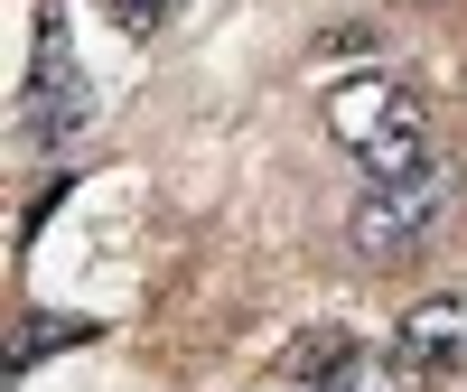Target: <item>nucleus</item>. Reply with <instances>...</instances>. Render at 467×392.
I'll use <instances>...</instances> for the list:
<instances>
[{
	"label": "nucleus",
	"instance_id": "nucleus-3",
	"mask_svg": "<svg viewBox=\"0 0 467 392\" xmlns=\"http://www.w3.org/2000/svg\"><path fill=\"white\" fill-rule=\"evenodd\" d=\"M440 215H449V169L431 160L420 178H393V187H374L356 206V253L365 262H411L440 233Z\"/></svg>",
	"mask_w": 467,
	"mask_h": 392
},
{
	"label": "nucleus",
	"instance_id": "nucleus-5",
	"mask_svg": "<svg viewBox=\"0 0 467 392\" xmlns=\"http://www.w3.org/2000/svg\"><path fill=\"white\" fill-rule=\"evenodd\" d=\"M318 392H411V365H402V356H365V346H346V356L318 374Z\"/></svg>",
	"mask_w": 467,
	"mask_h": 392
},
{
	"label": "nucleus",
	"instance_id": "nucleus-7",
	"mask_svg": "<svg viewBox=\"0 0 467 392\" xmlns=\"http://www.w3.org/2000/svg\"><path fill=\"white\" fill-rule=\"evenodd\" d=\"M103 10L122 19V28H140V37H150L160 19H178V0H103Z\"/></svg>",
	"mask_w": 467,
	"mask_h": 392
},
{
	"label": "nucleus",
	"instance_id": "nucleus-1",
	"mask_svg": "<svg viewBox=\"0 0 467 392\" xmlns=\"http://www.w3.org/2000/svg\"><path fill=\"white\" fill-rule=\"evenodd\" d=\"M327 131L346 140V160H356L374 187L393 178H420L440 160L431 150V103H420L411 85H393V75H356V85L327 94Z\"/></svg>",
	"mask_w": 467,
	"mask_h": 392
},
{
	"label": "nucleus",
	"instance_id": "nucleus-6",
	"mask_svg": "<svg viewBox=\"0 0 467 392\" xmlns=\"http://www.w3.org/2000/svg\"><path fill=\"white\" fill-rule=\"evenodd\" d=\"M94 336V318H28L19 336H10V374H28L37 356H57V346H85Z\"/></svg>",
	"mask_w": 467,
	"mask_h": 392
},
{
	"label": "nucleus",
	"instance_id": "nucleus-4",
	"mask_svg": "<svg viewBox=\"0 0 467 392\" xmlns=\"http://www.w3.org/2000/svg\"><path fill=\"white\" fill-rule=\"evenodd\" d=\"M402 365L411 374H467V299H420L402 318Z\"/></svg>",
	"mask_w": 467,
	"mask_h": 392
},
{
	"label": "nucleus",
	"instance_id": "nucleus-2",
	"mask_svg": "<svg viewBox=\"0 0 467 392\" xmlns=\"http://www.w3.org/2000/svg\"><path fill=\"white\" fill-rule=\"evenodd\" d=\"M85 122H94V85H85V66H75L66 28L37 19V57H28V85H19V140L75 150V131H85Z\"/></svg>",
	"mask_w": 467,
	"mask_h": 392
}]
</instances>
